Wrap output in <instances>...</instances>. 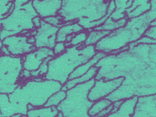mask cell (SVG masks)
I'll list each match as a JSON object with an SVG mask.
<instances>
[{"label": "cell", "instance_id": "cell-1", "mask_svg": "<svg viewBox=\"0 0 156 117\" xmlns=\"http://www.w3.org/2000/svg\"><path fill=\"white\" fill-rule=\"evenodd\" d=\"M155 47V44H139L117 54H107L94 65L99 68L96 80L124 78L106 98L114 102L134 95L156 94Z\"/></svg>", "mask_w": 156, "mask_h": 117}, {"label": "cell", "instance_id": "cell-2", "mask_svg": "<svg viewBox=\"0 0 156 117\" xmlns=\"http://www.w3.org/2000/svg\"><path fill=\"white\" fill-rule=\"evenodd\" d=\"M111 0H62L58 12L64 23L77 22L84 30L91 31L110 16L108 12Z\"/></svg>", "mask_w": 156, "mask_h": 117}, {"label": "cell", "instance_id": "cell-3", "mask_svg": "<svg viewBox=\"0 0 156 117\" xmlns=\"http://www.w3.org/2000/svg\"><path fill=\"white\" fill-rule=\"evenodd\" d=\"M151 8L143 15L129 19L122 27L111 31L94 46L97 52L106 54L134 43L144 35L150 22L156 18V0H150Z\"/></svg>", "mask_w": 156, "mask_h": 117}, {"label": "cell", "instance_id": "cell-4", "mask_svg": "<svg viewBox=\"0 0 156 117\" xmlns=\"http://www.w3.org/2000/svg\"><path fill=\"white\" fill-rule=\"evenodd\" d=\"M96 53L94 45L68 46L62 53L49 60L48 72L44 79L56 81L63 85L77 67L86 62Z\"/></svg>", "mask_w": 156, "mask_h": 117}, {"label": "cell", "instance_id": "cell-5", "mask_svg": "<svg viewBox=\"0 0 156 117\" xmlns=\"http://www.w3.org/2000/svg\"><path fill=\"white\" fill-rule=\"evenodd\" d=\"M13 3L14 8L10 14L0 20L2 40L10 36L23 34L24 31L36 29L32 19L37 14L31 0H14Z\"/></svg>", "mask_w": 156, "mask_h": 117}, {"label": "cell", "instance_id": "cell-6", "mask_svg": "<svg viewBox=\"0 0 156 117\" xmlns=\"http://www.w3.org/2000/svg\"><path fill=\"white\" fill-rule=\"evenodd\" d=\"M36 79V80L28 82L23 87L17 88L18 92L24 95V97H20L19 98L21 101L17 105L20 104L21 105L25 115H27L28 112V104H31L34 108L44 106L48 98L55 92L61 90L62 86L61 83L56 81L48 80L43 78Z\"/></svg>", "mask_w": 156, "mask_h": 117}, {"label": "cell", "instance_id": "cell-7", "mask_svg": "<svg viewBox=\"0 0 156 117\" xmlns=\"http://www.w3.org/2000/svg\"><path fill=\"white\" fill-rule=\"evenodd\" d=\"M94 78L77 84L66 91V96L56 107L64 116L89 117L88 110L93 102L88 99L89 91L94 84Z\"/></svg>", "mask_w": 156, "mask_h": 117}, {"label": "cell", "instance_id": "cell-8", "mask_svg": "<svg viewBox=\"0 0 156 117\" xmlns=\"http://www.w3.org/2000/svg\"><path fill=\"white\" fill-rule=\"evenodd\" d=\"M115 9L110 15L114 21L138 17L151 8L150 0H114Z\"/></svg>", "mask_w": 156, "mask_h": 117}, {"label": "cell", "instance_id": "cell-9", "mask_svg": "<svg viewBox=\"0 0 156 117\" xmlns=\"http://www.w3.org/2000/svg\"><path fill=\"white\" fill-rule=\"evenodd\" d=\"M124 78L120 77L111 80L105 81L102 79L96 80L87 95L88 99L93 102L106 98L122 84Z\"/></svg>", "mask_w": 156, "mask_h": 117}, {"label": "cell", "instance_id": "cell-10", "mask_svg": "<svg viewBox=\"0 0 156 117\" xmlns=\"http://www.w3.org/2000/svg\"><path fill=\"white\" fill-rule=\"evenodd\" d=\"M29 36L23 34L10 36L5 38L2 43L7 47L11 55L23 56L36 49L34 44L28 42Z\"/></svg>", "mask_w": 156, "mask_h": 117}, {"label": "cell", "instance_id": "cell-11", "mask_svg": "<svg viewBox=\"0 0 156 117\" xmlns=\"http://www.w3.org/2000/svg\"><path fill=\"white\" fill-rule=\"evenodd\" d=\"M58 29V27L42 19L40 26L36 29V33L34 36L36 48L47 47L53 49L56 43V34Z\"/></svg>", "mask_w": 156, "mask_h": 117}, {"label": "cell", "instance_id": "cell-12", "mask_svg": "<svg viewBox=\"0 0 156 117\" xmlns=\"http://www.w3.org/2000/svg\"><path fill=\"white\" fill-rule=\"evenodd\" d=\"M53 49L47 47L36 48L30 53L22 56L23 69L30 72L37 70L43 62L48 57L55 56Z\"/></svg>", "mask_w": 156, "mask_h": 117}, {"label": "cell", "instance_id": "cell-13", "mask_svg": "<svg viewBox=\"0 0 156 117\" xmlns=\"http://www.w3.org/2000/svg\"><path fill=\"white\" fill-rule=\"evenodd\" d=\"M156 95L155 94L142 95L138 97L134 112V117L142 116H156Z\"/></svg>", "mask_w": 156, "mask_h": 117}, {"label": "cell", "instance_id": "cell-14", "mask_svg": "<svg viewBox=\"0 0 156 117\" xmlns=\"http://www.w3.org/2000/svg\"><path fill=\"white\" fill-rule=\"evenodd\" d=\"M32 3L37 15L43 19L58 15L62 0H33Z\"/></svg>", "mask_w": 156, "mask_h": 117}, {"label": "cell", "instance_id": "cell-15", "mask_svg": "<svg viewBox=\"0 0 156 117\" xmlns=\"http://www.w3.org/2000/svg\"><path fill=\"white\" fill-rule=\"evenodd\" d=\"M137 98L138 96L134 95L133 97L123 100L117 111H115L114 113L109 114L107 116H133Z\"/></svg>", "mask_w": 156, "mask_h": 117}, {"label": "cell", "instance_id": "cell-16", "mask_svg": "<svg viewBox=\"0 0 156 117\" xmlns=\"http://www.w3.org/2000/svg\"><path fill=\"white\" fill-rule=\"evenodd\" d=\"M83 30H84L83 27L77 22L64 23L58 29L56 34V42L65 43L66 37L69 35L77 34Z\"/></svg>", "mask_w": 156, "mask_h": 117}, {"label": "cell", "instance_id": "cell-17", "mask_svg": "<svg viewBox=\"0 0 156 117\" xmlns=\"http://www.w3.org/2000/svg\"><path fill=\"white\" fill-rule=\"evenodd\" d=\"M106 55V54L105 53H102V52H97L96 54L92 58H90L89 60H87L83 64L81 65V66L77 67L69 75L68 80L73 79L74 78L79 77L81 75H83L86 72H87V71L90 67L94 66L101 58L105 57Z\"/></svg>", "mask_w": 156, "mask_h": 117}, {"label": "cell", "instance_id": "cell-18", "mask_svg": "<svg viewBox=\"0 0 156 117\" xmlns=\"http://www.w3.org/2000/svg\"><path fill=\"white\" fill-rule=\"evenodd\" d=\"M98 70H99L98 67H97L94 66H92L87 71V72H86L85 74L81 75L80 77L74 78V79H73L67 81V82L66 83L62 85V86L61 87V90L66 91L67 90L73 87L74 86H75L77 84L84 83V82L90 81V79H93V78L95 77V76L96 75V74L98 73Z\"/></svg>", "mask_w": 156, "mask_h": 117}, {"label": "cell", "instance_id": "cell-19", "mask_svg": "<svg viewBox=\"0 0 156 117\" xmlns=\"http://www.w3.org/2000/svg\"><path fill=\"white\" fill-rule=\"evenodd\" d=\"M59 112L56 107H40L34 108L32 110H28L27 116H57Z\"/></svg>", "mask_w": 156, "mask_h": 117}, {"label": "cell", "instance_id": "cell-20", "mask_svg": "<svg viewBox=\"0 0 156 117\" xmlns=\"http://www.w3.org/2000/svg\"><path fill=\"white\" fill-rule=\"evenodd\" d=\"M127 20L128 19L126 18H122L118 21H114L112 20L110 17H109L102 24L99 26L98 27L94 28L93 29L112 31L113 30L124 26L127 22Z\"/></svg>", "mask_w": 156, "mask_h": 117}, {"label": "cell", "instance_id": "cell-21", "mask_svg": "<svg viewBox=\"0 0 156 117\" xmlns=\"http://www.w3.org/2000/svg\"><path fill=\"white\" fill-rule=\"evenodd\" d=\"M112 102L106 98H104L93 102V105L88 110V115L89 116H96L102 110L111 105Z\"/></svg>", "mask_w": 156, "mask_h": 117}, {"label": "cell", "instance_id": "cell-22", "mask_svg": "<svg viewBox=\"0 0 156 117\" xmlns=\"http://www.w3.org/2000/svg\"><path fill=\"white\" fill-rule=\"evenodd\" d=\"M111 31L92 29L88 32L86 40L84 44L85 46L95 45L102 38L107 36Z\"/></svg>", "mask_w": 156, "mask_h": 117}, {"label": "cell", "instance_id": "cell-23", "mask_svg": "<svg viewBox=\"0 0 156 117\" xmlns=\"http://www.w3.org/2000/svg\"><path fill=\"white\" fill-rule=\"evenodd\" d=\"M66 96V91L59 90L52 94L44 105V107H57Z\"/></svg>", "mask_w": 156, "mask_h": 117}, {"label": "cell", "instance_id": "cell-24", "mask_svg": "<svg viewBox=\"0 0 156 117\" xmlns=\"http://www.w3.org/2000/svg\"><path fill=\"white\" fill-rule=\"evenodd\" d=\"M88 32V31L84 29L81 31V32L74 34L69 43H65V44H66L67 47L83 45L86 40Z\"/></svg>", "mask_w": 156, "mask_h": 117}, {"label": "cell", "instance_id": "cell-25", "mask_svg": "<svg viewBox=\"0 0 156 117\" xmlns=\"http://www.w3.org/2000/svg\"><path fill=\"white\" fill-rule=\"evenodd\" d=\"M14 0H0V20L6 18L14 8Z\"/></svg>", "mask_w": 156, "mask_h": 117}, {"label": "cell", "instance_id": "cell-26", "mask_svg": "<svg viewBox=\"0 0 156 117\" xmlns=\"http://www.w3.org/2000/svg\"><path fill=\"white\" fill-rule=\"evenodd\" d=\"M45 22L55 26L59 28L62 24H64V22L62 20L61 17L59 15L56 16H48L46 18H44L43 19Z\"/></svg>", "mask_w": 156, "mask_h": 117}, {"label": "cell", "instance_id": "cell-27", "mask_svg": "<svg viewBox=\"0 0 156 117\" xmlns=\"http://www.w3.org/2000/svg\"><path fill=\"white\" fill-rule=\"evenodd\" d=\"M139 44H156V40H152V39L149 38L143 35L142 37H140L138 40H137L136 41L132 43L131 44H129L128 45L129 48V47H134Z\"/></svg>", "mask_w": 156, "mask_h": 117}, {"label": "cell", "instance_id": "cell-28", "mask_svg": "<svg viewBox=\"0 0 156 117\" xmlns=\"http://www.w3.org/2000/svg\"><path fill=\"white\" fill-rule=\"evenodd\" d=\"M67 46L64 42H56L53 48V53L55 56L59 55L66 50Z\"/></svg>", "mask_w": 156, "mask_h": 117}, {"label": "cell", "instance_id": "cell-29", "mask_svg": "<svg viewBox=\"0 0 156 117\" xmlns=\"http://www.w3.org/2000/svg\"><path fill=\"white\" fill-rule=\"evenodd\" d=\"M144 36L156 40V26H149L146 30Z\"/></svg>", "mask_w": 156, "mask_h": 117}, {"label": "cell", "instance_id": "cell-30", "mask_svg": "<svg viewBox=\"0 0 156 117\" xmlns=\"http://www.w3.org/2000/svg\"><path fill=\"white\" fill-rule=\"evenodd\" d=\"M112 107H113V105H112V103L111 105L108 106L106 108L102 110L101 112H99L96 116V117H99V116H107L111 113V110L112 108Z\"/></svg>", "mask_w": 156, "mask_h": 117}, {"label": "cell", "instance_id": "cell-31", "mask_svg": "<svg viewBox=\"0 0 156 117\" xmlns=\"http://www.w3.org/2000/svg\"><path fill=\"white\" fill-rule=\"evenodd\" d=\"M43 19L39 16L38 15L35 16L34 18H33L32 19V21H33V25H34V27L35 29H37V28H39L40 26L41 25V20Z\"/></svg>", "mask_w": 156, "mask_h": 117}, {"label": "cell", "instance_id": "cell-32", "mask_svg": "<svg viewBox=\"0 0 156 117\" xmlns=\"http://www.w3.org/2000/svg\"><path fill=\"white\" fill-rule=\"evenodd\" d=\"M149 26H156V21H155V19L152 21L150 22Z\"/></svg>", "mask_w": 156, "mask_h": 117}, {"label": "cell", "instance_id": "cell-33", "mask_svg": "<svg viewBox=\"0 0 156 117\" xmlns=\"http://www.w3.org/2000/svg\"><path fill=\"white\" fill-rule=\"evenodd\" d=\"M31 1H33V0H31Z\"/></svg>", "mask_w": 156, "mask_h": 117}]
</instances>
